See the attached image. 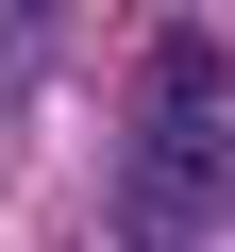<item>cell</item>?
Segmentation results:
<instances>
[{
  "label": "cell",
  "mask_w": 235,
  "mask_h": 252,
  "mask_svg": "<svg viewBox=\"0 0 235 252\" xmlns=\"http://www.w3.org/2000/svg\"><path fill=\"white\" fill-rule=\"evenodd\" d=\"M151 118H218V34H151Z\"/></svg>",
  "instance_id": "cell-2"
},
{
  "label": "cell",
  "mask_w": 235,
  "mask_h": 252,
  "mask_svg": "<svg viewBox=\"0 0 235 252\" xmlns=\"http://www.w3.org/2000/svg\"><path fill=\"white\" fill-rule=\"evenodd\" d=\"M118 219H135V235H218V219H235V135H218V118H151Z\"/></svg>",
  "instance_id": "cell-1"
}]
</instances>
